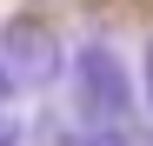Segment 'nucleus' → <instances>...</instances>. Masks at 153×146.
Instances as JSON below:
<instances>
[{
    "label": "nucleus",
    "instance_id": "1",
    "mask_svg": "<svg viewBox=\"0 0 153 146\" xmlns=\"http://www.w3.org/2000/svg\"><path fill=\"white\" fill-rule=\"evenodd\" d=\"M73 93H80V113L107 119V126H126V113H133L126 66H120L113 46H100V40H87L80 53H73Z\"/></svg>",
    "mask_w": 153,
    "mask_h": 146
},
{
    "label": "nucleus",
    "instance_id": "2",
    "mask_svg": "<svg viewBox=\"0 0 153 146\" xmlns=\"http://www.w3.org/2000/svg\"><path fill=\"white\" fill-rule=\"evenodd\" d=\"M0 73H7V86H53L60 73V40L40 27V20H7V33H0Z\"/></svg>",
    "mask_w": 153,
    "mask_h": 146
},
{
    "label": "nucleus",
    "instance_id": "3",
    "mask_svg": "<svg viewBox=\"0 0 153 146\" xmlns=\"http://www.w3.org/2000/svg\"><path fill=\"white\" fill-rule=\"evenodd\" d=\"M60 146H133V139H126V126H107V119H93V126H80V133H67Z\"/></svg>",
    "mask_w": 153,
    "mask_h": 146
},
{
    "label": "nucleus",
    "instance_id": "4",
    "mask_svg": "<svg viewBox=\"0 0 153 146\" xmlns=\"http://www.w3.org/2000/svg\"><path fill=\"white\" fill-rule=\"evenodd\" d=\"M13 139H20V126H13L7 113H0V146H13Z\"/></svg>",
    "mask_w": 153,
    "mask_h": 146
},
{
    "label": "nucleus",
    "instance_id": "5",
    "mask_svg": "<svg viewBox=\"0 0 153 146\" xmlns=\"http://www.w3.org/2000/svg\"><path fill=\"white\" fill-rule=\"evenodd\" d=\"M146 100H153V46H146Z\"/></svg>",
    "mask_w": 153,
    "mask_h": 146
},
{
    "label": "nucleus",
    "instance_id": "6",
    "mask_svg": "<svg viewBox=\"0 0 153 146\" xmlns=\"http://www.w3.org/2000/svg\"><path fill=\"white\" fill-rule=\"evenodd\" d=\"M0 93H7V73H0Z\"/></svg>",
    "mask_w": 153,
    "mask_h": 146
}]
</instances>
